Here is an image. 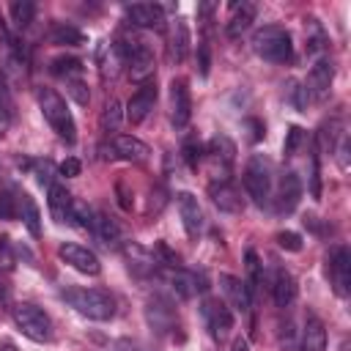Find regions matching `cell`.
Masks as SVG:
<instances>
[{
  "instance_id": "obj_1",
  "label": "cell",
  "mask_w": 351,
  "mask_h": 351,
  "mask_svg": "<svg viewBox=\"0 0 351 351\" xmlns=\"http://www.w3.org/2000/svg\"><path fill=\"white\" fill-rule=\"evenodd\" d=\"M36 99H38V110H41L44 121L52 126V132H55L60 140L74 143V140H77V126H74V118H71V112H69L66 99H63L58 90H52V88H38Z\"/></svg>"
},
{
  "instance_id": "obj_2",
  "label": "cell",
  "mask_w": 351,
  "mask_h": 351,
  "mask_svg": "<svg viewBox=\"0 0 351 351\" xmlns=\"http://www.w3.org/2000/svg\"><path fill=\"white\" fill-rule=\"evenodd\" d=\"M63 299L90 321H110L115 315V299L101 288H66Z\"/></svg>"
},
{
  "instance_id": "obj_3",
  "label": "cell",
  "mask_w": 351,
  "mask_h": 351,
  "mask_svg": "<svg viewBox=\"0 0 351 351\" xmlns=\"http://www.w3.org/2000/svg\"><path fill=\"white\" fill-rule=\"evenodd\" d=\"M252 49L258 58H263L269 63H288L293 55V41H291V33L285 27L266 25V27L252 33Z\"/></svg>"
},
{
  "instance_id": "obj_4",
  "label": "cell",
  "mask_w": 351,
  "mask_h": 351,
  "mask_svg": "<svg viewBox=\"0 0 351 351\" xmlns=\"http://www.w3.org/2000/svg\"><path fill=\"white\" fill-rule=\"evenodd\" d=\"M274 181H271V165H269V159L266 156H261V154H252L250 156V162H247V167H244V189H247V195L252 197V203L255 206H269V200H271V186Z\"/></svg>"
},
{
  "instance_id": "obj_5",
  "label": "cell",
  "mask_w": 351,
  "mask_h": 351,
  "mask_svg": "<svg viewBox=\"0 0 351 351\" xmlns=\"http://www.w3.org/2000/svg\"><path fill=\"white\" fill-rule=\"evenodd\" d=\"M14 324L33 343H49L52 340V318L30 302H22L14 307Z\"/></svg>"
},
{
  "instance_id": "obj_6",
  "label": "cell",
  "mask_w": 351,
  "mask_h": 351,
  "mask_svg": "<svg viewBox=\"0 0 351 351\" xmlns=\"http://www.w3.org/2000/svg\"><path fill=\"white\" fill-rule=\"evenodd\" d=\"M326 271H329V280H332V288L337 296H348L351 291V252L348 247L337 244L329 250L326 255Z\"/></svg>"
},
{
  "instance_id": "obj_7",
  "label": "cell",
  "mask_w": 351,
  "mask_h": 351,
  "mask_svg": "<svg viewBox=\"0 0 351 351\" xmlns=\"http://www.w3.org/2000/svg\"><path fill=\"white\" fill-rule=\"evenodd\" d=\"M200 315H203V324H206V329L214 340L228 337V332L233 329V313L222 299H214V296L206 299L200 304Z\"/></svg>"
},
{
  "instance_id": "obj_8",
  "label": "cell",
  "mask_w": 351,
  "mask_h": 351,
  "mask_svg": "<svg viewBox=\"0 0 351 351\" xmlns=\"http://www.w3.org/2000/svg\"><path fill=\"white\" fill-rule=\"evenodd\" d=\"M162 280L181 296V299H192L195 293H203L208 285H206V277L197 274V271H189V269H181V266H167L159 271Z\"/></svg>"
},
{
  "instance_id": "obj_9",
  "label": "cell",
  "mask_w": 351,
  "mask_h": 351,
  "mask_svg": "<svg viewBox=\"0 0 351 351\" xmlns=\"http://www.w3.org/2000/svg\"><path fill=\"white\" fill-rule=\"evenodd\" d=\"M299 197H302V181L293 170H285L280 176V184L271 189V206L277 214H291L296 206H299Z\"/></svg>"
},
{
  "instance_id": "obj_10",
  "label": "cell",
  "mask_w": 351,
  "mask_h": 351,
  "mask_svg": "<svg viewBox=\"0 0 351 351\" xmlns=\"http://www.w3.org/2000/svg\"><path fill=\"white\" fill-rule=\"evenodd\" d=\"M332 80H335V66L329 58H318L313 63V69L307 71V82H304V90H307V99L313 101H326L329 99V90H332Z\"/></svg>"
},
{
  "instance_id": "obj_11",
  "label": "cell",
  "mask_w": 351,
  "mask_h": 351,
  "mask_svg": "<svg viewBox=\"0 0 351 351\" xmlns=\"http://www.w3.org/2000/svg\"><path fill=\"white\" fill-rule=\"evenodd\" d=\"M170 118L176 129H184L192 118V93L184 77H176L170 82Z\"/></svg>"
},
{
  "instance_id": "obj_12",
  "label": "cell",
  "mask_w": 351,
  "mask_h": 351,
  "mask_svg": "<svg viewBox=\"0 0 351 351\" xmlns=\"http://www.w3.org/2000/svg\"><path fill=\"white\" fill-rule=\"evenodd\" d=\"M145 318H148V324H151V329H154L156 335H170L173 329H178L176 307H173L167 299H162V296L148 299V304H145Z\"/></svg>"
},
{
  "instance_id": "obj_13",
  "label": "cell",
  "mask_w": 351,
  "mask_h": 351,
  "mask_svg": "<svg viewBox=\"0 0 351 351\" xmlns=\"http://www.w3.org/2000/svg\"><path fill=\"white\" fill-rule=\"evenodd\" d=\"M58 255H60L63 263H69L71 269H77V271H82V274H90V277H93V274L101 271V263H99L96 252H90V250L82 247V244L66 241V244L58 247Z\"/></svg>"
},
{
  "instance_id": "obj_14",
  "label": "cell",
  "mask_w": 351,
  "mask_h": 351,
  "mask_svg": "<svg viewBox=\"0 0 351 351\" xmlns=\"http://www.w3.org/2000/svg\"><path fill=\"white\" fill-rule=\"evenodd\" d=\"M154 104H156V82L148 80V82H143V85L132 93V99L126 101V121H129V123H143L145 115L154 110Z\"/></svg>"
},
{
  "instance_id": "obj_15",
  "label": "cell",
  "mask_w": 351,
  "mask_h": 351,
  "mask_svg": "<svg viewBox=\"0 0 351 351\" xmlns=\"http://www.w3.org/2000/svg\"><path fill=\"white\" fill-rule=\"evenodd\" d=\"M219 288H222V293H225V304L228 307H233L236 313H250V307H252V293L247 291V285H244V280L241 277H233V274H219Z\"/></svg>"
},
{
  "instance_id": "obj_16",
  "label": "cell",
  "mask_w": 351,
  "mask_h": 351,
  "mask_svg": "<svg viewBox=\"0 0 351 351\" xmlns=\"http://www.w3.org/2000/svg\"><path fill=\"white\" fill-rule=\"evenodd\" d=\"M126 19L134 27H156V30H162L165 27V8L156 5V3H132V5H126Z\"/></svg>"
},
{
  "instance_id": "obj_17",
  "label": "cell",
  "mask_w": 351,
  "mask_h": 351,
  "mask_svg": "<svg viewBox=\"0 0 351 351\" xmlns=\"http://www.w3.org/2000/svg\"><path fill=\"white\" fill-rule=\"evenodd\" d=\"M208 195H211V200H214V206H217L219 211L239 214V211L244 208V197H241L239 186L230 184L228 178H222L219 184H211V186H208Z\"/></svg>"
},
{
  "instance_id": "obj_18",
  "label": "cell",
  "mask_w": 351,
  "mask_h": 351,
  "mask_svg": "<svg viewBox=\"0 0 351 351\" xmlns=\"http://www.w3.org/2000/svg\"><path fill=\"white\" fill-rule=\"evenodd\" d=\"M178 214H181V222H184V230L189 239H197V233L203 230V208L197 203V197L192 192H181L178 197Z\"/></svg>"
},
{
  "instance_id": "obj_19",
  "label": "cell",
  "mask_w": 351,
  "mask_h": 351,
  "mask_svg": "<svg viewBox=\"0 0 351 351\" xmlns=\"http://www.w3.org/2000/svg\"><path fill=\"white\" fill-rule=\"evenodd\" d=\"M255 14H258L255 3H247V0H241V3H230V19L225 22V33H228V38H239L241 33H247L250 25L255 22Z\"/></svg>"
},
{
  "instance_id": "obj_20",
  "label": "cell",
  "mask_w": 351,
  "mask_h": 351,
  "mask_svg": "<svg viewBox=\"0 0 351 351\" xmlns=\"http://www.w3.org/2000/svg\"><path fill=\"white\" fill-rule=\"evenodd\" d=\"M123 255H126V266H129L132 274L145 277V274H154V271H156V263H159V261H156V255L148 252L145 247L129 241V244H123Z\"/></svg>"
},
{
  "instance_id": "obj_21",
  "label": "cell",
  "mask_w": 351,
  "mask_h": 351,
  "mask_svg": "<svg viewBox=\"0 0 351 351\" xmlns=\"http://www.w3.org/2000/svg\"><path fill=\"white\" fill-rule=\"evenodd\" d=\"M90 233H93V239H96L101 247H107V250H112V247H118V244H121V228H118V225H115V219H112V217H107L104 211H93Z\"/></svg>"
},
{
  "instance_id": "obj_22",
  "label": "cell",
  "mask_w": 351,
  "mask_h": 351,
  "mask_svg": "<svg viewBox=\"0 0 351 351\" xmlns=\"http://www.w3.org/2000/svg\"><path fill=\"white\" fill-rule=\"evenodd\" d=\"M110 148H112L115 159H126V162H143V159L148 156V145H145L143 140L132 137V134H118V137H112Z\"/></svg>"
},
{
  "instance_id": "obj_23",
  "label": "cell",
  "mask_w": 351,
  "mask_h": 351,
  "mask_svg": "<svg viewBox=\"0 0 351 351\" xmlns=\"http://www.w3.org/2000/svg\"><path fill=\"white\" fill-rule=\"evenodd\" d=\"M296 351H326V329L315 315H307Z\"/></svg>"
},
{
  "instance_id": "obj_24",
  "label": "cell",
  "mask_w": 351,
  "mask_h": 351,
  "mask_svg": "<svg viewBox=\"0 0 351 351\" xmlns=\"http://www.w3.org/2000/svg\"><path fill=\"white\" fill-rule=\"evenodd\" d=\"M271 299L277 307H291L293 299H296V280L291 277V271L285 269H277L274 271V280H271Z\"/></svg>"
},
{
  "instance_id": "obj_25",
  "label": "cell",
  "mask_w": 351,
  "mask_h": 351,
  "mask_svg": "<svg viewBox=\"0 0 351 351\" xmlns=\"http://www.w3.org/2000/svg\"><path fill=\"white\" fill-rule=\"evenodd\" d=\"M71 203H74V197L69 195L66 186H60V184L49 186L47 206H49V214H52L55 222H71Z\"/></svg>"
},
{
  "instance_id": "obj_26",
  "label": "cell",
  "mask_w": 351,
  "mask_h": 351,
  "mask_svg": "<svg viewBox=\"0 0 351 351\" xmlns=\"http://www.w3.org/2000/svg\"><path fill=\"white\" fill-rule=\"evenodd\" d=\"M19 208H22V222H25L27 233L33 239H38L41 236V214H38V206L33 203V197L27 192L19 195Z\"/></svg>"
},
{
  "instance_id": "obj_27",
  "label": "cell",
  "mask_w": 351,
  "mask_h": 351,
  "mask_svg": "<svg viewBox=\"0 0 351 351\" xmlns=\"http://www.w3.org/2000/svg\"><path fill=\"white\" fill-rule=\"evenodd\" d=\"M49 41H52V44H71V47H80V44H85V33L77 30L74 25L52 22V27H49Z\"/></svg>"
},
{
  "instance_id": "obj_28",
  "label": "cell",
  "mask_w": 351,
  "mask_h": 351,
  "mask_svg": "<svg viewBox=\"0 0 351 351\" xmlns=\"http://www.w3.org/2000/svg\"><path fill=\"white\" fill-rule=\"evenodd\" d=\"M186 52H189V30L184 22H176L173 36H170V58L176 63H181L186 58Z\"/></svg>"
},
{
  "instance_id": "obj_29",
  "label": "cell",
  "mask_w": 351,
  "mask_h": 351,
  "mask_svg": "<svg viewBox=\"0 0 351 351\" xmlns=\"http://www.w3.org/2000/svg\"><path fill=\"white\" fill-rule=\"evenodd\" d=\"M49 71H52L55 77L71 80V77H77V74L82 71V60L74 58V55H58V58L49 60Z\"/></svg>"
},
{
  "instance_id": "obj_30",
  "label": "cell",
  "mask_w": 351,
  "mask_h": 351,
  "mask_svg": "<svg viewBox=\"0 0 351 351\" xmlns=\"http://www.w3.org/2000/svg\"><path fill=\"white\" fill-rule=\"evenodd\" d=\"M244 261H247V282L244 285H247L250 293H255L261 288V282H263V263H261V258H258L255 250H247Z\"/></svg>"
},
{
  "instance_id": "obj_31",
  "label": "cell",
  "mask_w": 351,
  "mask_h": 351,
  "mask_svg": "<svg viewBox=\"0 0 351 351\" xmlns=\"http://www.w3.org/2000/svg\"><path fill=\"white\" fill-rule=\"evenodd\" d=\"M8 14H11V22L22 30V27H27V25L33 22V16H36V3H30V0H14V3L8 5Z\"/></svg>"
},
{
  "instance_id": "obj_32",
  "label": "cell",
  "mask_w": 351,
  "mask_h": 351,
  "mask_svg": "<svg viewBox=\"0 0 351 351\" xmlns=\"http://www.w3.org/2000/svg\"><path fill=\"white\" fill-rule=\"evenodd\" d=\"M208 154H211V159H217V162L222 159L225 165H230V162H233V154H236V145H233L228 137L219 134V137H214V140L208 143Z\"/></svg>"
},
{
  "instance_id": "obj_33",
  "label": "cell",
  "mask_w": 351,
  "mask_h": 351,
  "mask_svg": "<svg viewBox=\"0 0 351 351\" xmlns=\"http://www.w3.org/2000/svg\"><path fill=\"white\" fill-rule=\"evenodd\" d=\"M121 118H123L121 101H118V99H110L107 107H104V112H101V132H118Z\"/></svg>"
},
{
  "instance_id": "obj_34",
  "label": "cell",
  "mask_w": 351,
  "mask_h": 351,
  "mask_svg": "<svg viewBox=\"0 0 351 351\" xmlns=\"http://www.w3.org/2000/svg\"><path fill=\"white\" fill-rule=\"evenodd\" d=\"M71 225L90 230V225H93V211L88 208V203H82V200H74V203H71Z\"/></svg>"
},
{
  "instance_id": "obj_35",
  "label": "cell",
  "mask_w": 351,
  "mask_h": 351,
  "mask_svg": "<svg viewBox=\"0 0 351 351\" xmlns=\"http://www.w3.org/2000/svg\"><path fill=\"white\" fill-rule=\"evenodd\" d=\"M302 143H304V129L302 126H291L288 134H285V143H282V154L285 156H293Z\"/></svg>"
},
{
  "instance_id": "obj_36",
  "label": "cell",
  "mask_w": 351,
  "mask_h": 351,
  "mask_svg": "<svg viewBox=\"0 0 351 351\" xmlns=\"http://www.w3.org/2000/svg\"><path fill=\"white\" fill-rule=\"evenodd\" d=\"M296 346H299V335H296V329H293V321L288 318V321L280 326V348H282V351H296Z\"/></svg>"
},
{
  "instance_id": "obj_37",
  "label": "cell",
  "mask_w": 351,
  "mask_h": 351,
  "mask_svg": "<svg viewBox=\"0 0 351 351\" xmlns=\"http://www.w3.org/2000/svg\"><path fill=\"white\" fill-rule=\"evenodd\" d=\"M181 154H184V159H186L189 167H197V162H200V156H203V145H200L195 137H189V140L181 145Z\"/></svg>"
},
{
  "instance_id": "obj_38",
  "label": "cell",
  "mask_w": 351,
  "mask_h": 351,
  "mask_svg": "<svg viewBox=\"0 0 351 351\" xmlns=\"http://www.w3.org/2000/svg\"><path fill=\"white\" fill-rule=\"evenodd\" d=\"M321 170H318V154L315 151H310V195L318 200L321 197V176H318Z\"/></svg>"
},
{
  "instance_id": "obj_39",
  "label": "cell",
  "mask_w": 351,
  "mask_h": 351,
  "mask_svg": "<svg viewBox=\"0 0 351 351\" xmlns=\"http://www.w3.org/2000/svg\"><path fill=\"white\" fill-rule=\"evenodd\" d=\"M277 244H280L282 250H288V252H299V250H302V236L293 233V230H280V233H277Z\"/></svg>"
},
{
  "instance_id": "obj_40",
  "label": "cell",
  "mask_w": 351,
  "mask_h": 351,
  "mask_svg": "<svg viewBox=\"0 0 351 351\" xmlns=\"http://www.w3.org/2000/svg\"><path fill=\"white\" fill-rule=\"evenodd\" d=\"M16 200L11 192H0V219H14L16 217Z\"/></svg>"
},
{
  "instance_id": "obj_41",
  "label": "cell",
  "mask_w": 351,
  "mask_h": 351,
  "mask_svg": "<svg viewBox=\"0 0 351 351\" xmlns=\"http://www.w3.org/2000/svg\"><path fill=\"white\" fill-rule=\"evenodd\" d=\"M69 93L77 99V104H88V99H90V93H88L82 80H69Z\"/></svg>"
},
{
  "instance_id": "obj_42",
  "label": "cell",
  "mask_w": 351,
  "mask_h": 351,
  "mask_svg": "<svg viewBox=\"0 0 351 351\" xmlns=\"http://www.w3.org/2000/svg\"><path fill=\"white\" fill-rule=\"evenodd\" d=\"M14 266V255H11V239L0 236V269H11Z\"/></svg>"
},
{
  "instance_id": "obj_43",
  "label": "cell",
  "mask_w": 351,
  "mask_h": 351,
  "mask_svg": "<svg viewBox=\"0 0 351 351\" xmlns=\"http://www.w3.org/2000/svg\"><path fill=\"white\" fill-rule=\"evenodd\" d=\"M60 176H66V178H74V176H80V170H82V165H80V159H74V156H69V159H63L60 162Z\"/></svg>"
},
{
  "instance_id": "obj_44",
  "label": "cell",
  "mask_w": 351,
  "mask_h": 351,
  "mask_svg": "<svg viewBox=\"0 0 351 351\" xmlns=\"http://www.w3.org/2000/svg\"><path fill=\"white\" fill-rule=\"evenodd\" d=\"M197 66H200V74L206 77L208 74V66H211V55H208V44L206 41L197 44Z\"/></svg>"
},
{
  "instance_id": "obj_45",
  "label": "cell",
  "mask_w": 351,
  "mask_h": 351,
  "mask_svg": "<svg viewBox=\"0 0 351 351\" xmlns=\"http://www.w3.org/2000/svg\"><path fill=\"white\" fill-rule=\"evenodd\" d=\"M291 96H293L296 110H304V104H307V90H304L299 82H291Z\"/></svg>"
},
{
  "instance_id": "obj_46",
  "label": "cell",
  "mask_w": 351,
  "mask_h": 351,
  "mask_svg": "<svg viewBox=\"0 0 351 351\" xmlns=\"http://www.w3.org/2000/svg\"><path fill=\"white\" fill-rule=\"evenodd\" d=\"M156 252L165 258V266H178V255H176L165 241H159V244H156Z\"/></svg>"
},
{
  "instance_id": "obj_47",
  "label": "cell",
  "mask_w": 351,
  "mask_h": 351,
  "mask_svg": "<svg viewBox=\"0 0 351 351\" xmlns=\"http://www.w3.org/2000/svg\"><path fill=\"white\" fill-rule=\"evenodd\" d=\"M244 126H250V129H252V134H250V140H252V143L263 137V123H261V121H255V118H247V121H244Z\"/></svg>"
},
{
  "instance_id": "obj_48",
  "label": "cell",
  "mask_w": 351,
  "mask_h": 351,
  "mask_svg": "<svg viewBox=\"0 0 351 351\" xmlns=\"http://www.w3.org/2000/svg\"><path fill=\"white\" fill-rule=\"evenodd\" d=\"M115 189H118V203H121V208H126V211H129V208H132V200H129L132 195L126 192V184H123V181H118V186H115Z\"/></svg>"
},
{
  "instance_id": "obj_49",
  "label": "cell",
  "mask_w": 351,
  "mask_h": 351,
  "mask_svg": "<svg viewBox=\"0 0 351 351\" xmlns=\"http://www.w3.org/2000/svg\"><path fill=\"white\" fill-rule=\"evenodd\" d=\"M49 170H52L49 162H44V167H38V184H41V186L47 184V189L52 186V176H49Z\"/></svg>"
},
{
  "instance_id": "obj_50",
  "label": "cell",
  "mask_w": 351,
  "mask_h": 351,
  "mask_svg": "<svg viewBox=\"0 0 351 351\" xmlns=\"http://www.w3.org/2000/svg\"><path fill=\"white\" fill-rule=\"evenodd\" d=\"M8 107H11L8 88H5V80H3V74H0V110H5V112H8Z\"/></svg>"
},
{
  "instance_id": "obj_51",
  "label": "cell",
  "mask_w": 351,
  "mask_h": 351,
  "mask_svg": "<svg viewBox=\"0 0 351 351\" xmlns=\"http://www.w3.org/2000/svg\"><path fill=\"white\" fill-rule=\"evenodd\" d=\"M230 351H250L247 337H236V340H233V346H230Z\"/></svg>"
},
{
  "instance_id": "obj_52",
  "label": "cell",
  "mask_w": 351,
  "mask_h": 351,
  "mask_svg": "<svg viewBox=\"0 0 351 351\" xmlns=\"http://www.w3.org/2000/svg\"><path fill=\"white\" fill-rule=\"evenodd\" d=\"M110 348H112V351H137V348H134L132 343H126V340H118V343H112Z\"/></svg>"
},
{
  "instance_id": "obj_53",
  "label": "cell",
  "mask_w": 351,
  "mask_h": 351,
  "mask_svg": "<svg viewBox=\"0 0 351 351\" xmlns=\"http://www.w3.org/2000/svg\"><path fill=\"white\" fill-rule=\"evenodd\" d=\"M8 123H11V118H8V112L5 110H0V137L8 132Z\"/></svg>"
},
{
  "instance_id": "obj_54",
  "label": "cell",
  "mask_w": 351,
  "mask_h": 351,
  "mask_svg": "<svg viewBox=\"0 0 351 351\" xmlns=\"http://www.w3.org/2000/svg\"><path fill=\"white\" fill-rule=\"evenodd\" d=\"M0 351H16V346H14V343H8V340H5V343H0Z\"/></svg>"
},
{
  "instance_id": "obj_55",
  "label": "cell",
  "mask_w": 351,
  "mask_h": 351,
  "mask_svg": "<svg viewBox=\"0 0 351 351\" xmlns=\"http://www.w3.org/2000/svg\"><path fill=\"white\" fill-rule=\"evenodd\" d=\"M343 351H346V348H343Z\"/></svg>"
}]
</instances>
